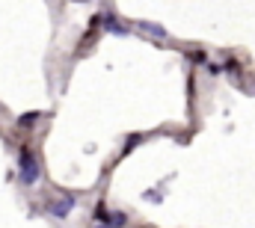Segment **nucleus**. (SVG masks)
Returning a JSON list of instances; mask_svg holds the SVG:
<instances>
[{
  "instance_id": "obj_1",
  "label": "nucleus",
  "mask_w": 255,
  "mask_h": 228,
  "mask_svg": "<svg viewBox=\"0 0 255 228\" xmlns=\"http://www.w3.org/2000/svg\"><path fill=\"white\" fill-rule=\"evenodd\" d=\"M18 172H21V184H27V187H33L39 181V160L27 145L18 151Z\"/></svg>"
},
{
  "instance_id": "obj_3",
  "label": "nucleus",
  "mask_w": 255,
  "mask_h": 228,
  "mask_svg": "<svg viewBox=\"0 0 255 228\" xmlns=\"http://www.w3.org/2000/svg\"><path fill=\"white\" fill-rule=\"evenodd\" d=\"M137 27H140L143 33H149V36H154V39H166V36H169V33L163 30V27H157V24H152V21H140Z\"/></svg>"
},
{
  "instance_id": "obj_4",
  "label": "nucleus",
  "mask_w": 255,
  "mask_h": 228,
  "mask_svg": "<svg viewBox=\"0 0 255 228\" xmlns=\"http://www.w3.org/2000/svg\"><path fill=\"white\" fill-rule=\"evenodd\" d=\"M104 27H107L110 33H116V36H125V33H128V27H122V24H119L116 18H110V15H104Z\"/></svg>"
},
{
  "instance_id": "obj_5",
  "label": "nucleus",
  "mask_w": 255,
  "mask_h": 228,
  "mask_svg": "<svg viewBox=\"0 0 255 228\" xmlns=\"http://www.w3.org/2000/svg\"><path fill=\"white\" fill-rule=\"evenodd\" d=\"M223 68H226L229 74H238V71H241V62H238V59H226V65H223Z\"/></svg>"
},
{
  "instance_id": "obj_7",
  "label": "nucleus",
  "mask_w": 255,
  "mask_h": 228,
  "mask_svg": "<svg viewBox=\"0 0 255 228\" xmlns=\"http://www.w3.org/2000/svg\"><path fill=\"white\" fill-rule=\"evenodd\" d=\"M205 68H208V71H211V74H220V71H223V68H220V65H217V62H205Z\"/></svg>"
},
{
  "instance_id": "obj_6",
  "label": "nucleus",
  "mask_w": 255,
  "mask_h": 228,
  "mask_svg": "<svg viewBox=\"0 0 255 228\" xmlns=\"http://www.w3.org/2000/svg\"><path fill=\"white\" fill-rule=\"evenodd\" d=\"M36 122H39V113H30V116L18 119V125H24V128H27V125H36Z\"/></svg>"
},
{
  "instance_id": "obj_2",
  "label": "nucleus",
  "mask_w": 255,
  "mask_h": 228,
  "mask_svg": "<svg viewBox=\"0 0 255 228\" xmlns=\"http://www.w3.org/2000/svg\"><path fill=\"white\" fill-rule=\"evenodd\" d=\"M74 205H77V199H74V196H62V199L51 202V208H48V211H51L53 217H59V220H62V217H68V214L74 211Z\"/></svg>"
}]
</instances>
